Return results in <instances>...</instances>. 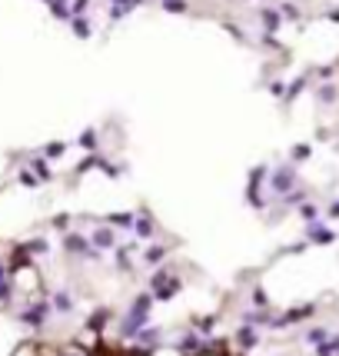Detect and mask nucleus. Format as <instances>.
<instances>
[{
	"instance_id": "f257e3e1",
	"label": "nucleus",
	"mask_w": 339,
	"mask_h": 356,
	"mask_svg": "<svg viewBox=\"0 0 339 356\" xmlns=\"http://www.w3.org/2000/svg\"><path fill=\"white\" fill-rule=\"evenodd\" d=\"M67 250H70V253H90V243H87L80 233H70V237H67Z\"/></svg>"
},
{
	"instance_id": "f03ea898",
	"label": "nucleus",
	"mask_w": 339,
	"mask_h": 356,
	"mask_svg": "<svg viewBox=\"0 0 339 356\" xmlns=\"http://www.w3.org/2000/svg\"><path fill=\"white\" fill-rule=\"evenodd\" d=\"M94 246L110 250V246H113V233H110V230H96V233H94Z\"/></svg>"
},
{
	"instance_id": "7ed1b4c3",
	"label": "nucleus",
	"mask_w": 339,
	"mask_h": 356,
	"mask_svg": "<svg viewBox=\"0 0 339 356\" xmlns=\"http://www.w3.org/2000/svg\"><path fill=\"white\" fill-rule=\"evenodd\" d=\"M187 0H163V10H170V14H187Z\"/></svg>"
},
{
	"instance_id": "20e7f679",
	"label": "nucleus",
	"mask_w": 339,
	"mask_h": 356,
	"mask_svg": "<svg viewBox=\"0 0 339 356\" xmlns=\"http://www.w3.org/2000/svg\"><path fill=\"white\" fill-rule=\"evenodd\" d=\"M76 143H80L83 150H94V147H96V133H94V130H83V133H80V140H76Z\"/></svg>"
},
{
	"instance_id": "39448f33",
	"label": "nucleus",
	"mask_w": 339,
	"mask_h": 356,
	"mask_svg": "<svg viewBox=\"0 0 339 356\" xmlns=\"http://www.w3.org/2000/svg\"><path fill=\"white\" fill-rule=\"evenodd\" d=\"M133 220H136L133 213H113V217H110L113 226H133Z\"/></svg>"
},
{
	"instance_id": "423d86ee",
	"label": "nucleus",
	"mask_w": 339,
	"mask_h": 356,
	"mask_svg": "<svg viewBox=\"0 0 339 356\" xmlns=\"http://www.w3.org/2000/svg\"><path fill=\"white\" fill-rule=\"evenodd\" d=\"M74 34L76 37H90V23L83 17H74Z\"/></svg>"
},
{
	"instance_id": "0eeeda50",
	"label": "nucleus",
	"mask_w": 339,
	"mask_h": 356,
	"mask_svg": "<svg viewBox=\"0 0 339 356\" xmlns=\"http://www.w3.org/2000/svg\"><path fill=\"white\" fill-rule=\"evenodd\" d=\"M133 226H136V233H140V237H147V233H153V223L147 220V217H140V220H133Z\"/></svg>"
},
{
	"instance_id": "6e6552de",
	"label": "nucleus",
	"mask_w": 339,
	"mask_h": 356,
	"mask_svg": "<svg viewBox=\"0 0 339 356\" xmlns=\"http://www.w3.org/2000/svg\"><path fill=\"white\" fill-rule=\"evenodd\" d=\"M87 3H90V0H74V3H70V14H74V17H83V14H87Z\"/></svg>"
},
{
	"instance_id": "1a4fd4ad",
	"label": "nucleus",
	"mask_w": 339,
	"mask_h": 356,
	"mask_svg": "<svg viewBox=\"0 0 339 356\" xmlns=\"http://www.w3.org/2000/svg\"><path fill=\"white\" fill-rule=\"evenodd\" d=\"M54 306L60 310V313H67V310H70V297H63V293H56V297H54Z\"/></svg>"
},
{
	"instance_id": "9d476101",
	"label": "nucleus",
	"mask_w": 339,
	"mask_h": 356,
	"mask_svg": "<svg viewBox=\"0 0 339 356\" xmlns=\"http://www.w3.org/2000/svg\"><path fill=\"white\" fill-rule=\"evenodd\" d=\"M34 167H37V173L43 177V180H47V177H54V173H50V167H47V160H34Z\"/></svg>"
},
{
	"instance_id": "9b49d317",
	"label": "nucleus",
	"mask_w": 339,
	"mask_h": 356,
	"mask_svg": "<svg viewBox=\"0 0 339 356\" xmlns=\"http://www.w3.org/2000/svg\"><path fill=\"white\" fill-rule=\"evenodd\" d=\"M63 150H67L63 143H50V147L43 150V157H60V153H63Z\"/></svg>"
},
{
	"instance_id": "f8f14e48",
	"label": "nucleus",
	"mask_w": 339,
	"mask_h": 356,
	"mask_svg": "<svg viewBox=\"0 0 339 356\" xmlns=\"http://www.w3.org/2000/svg\"><path fill=\"white\" fill-rule=\"evenodd\" d=\"M163 253H167L163 246H160V250H150V253H147V260H150V263H156V260H163Z\"/></svg>"
},
{
	"instance_id": "ddd939ff",
	"label": "nucleus",
	"mask_w": 339,
	"mask_h": 356,
	"mask_svg": "<svg viewBox=\"0 0 339 356\" xmlns=\"http://www.w3.org/2000/svg\"><path fill=\"white\" fill-rule=\"evenodd\" d=\"M123 3H127V7H130V10H133V7H140L143 0H123Z\"/></svg>"
}]
</instances>
